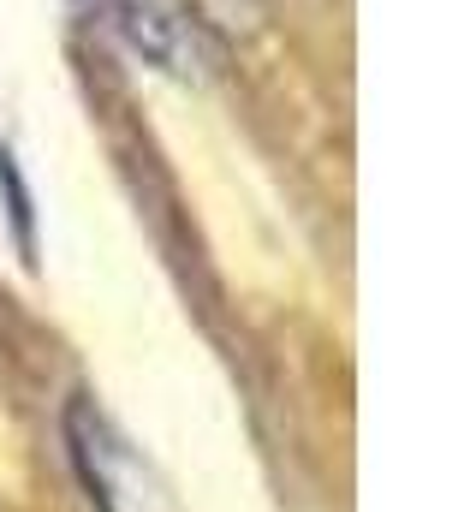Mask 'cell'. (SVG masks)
Returning <instances> with one entry per match:
<instances>
[{
	"label": "cell",
	"instance_id": "1",
	"mask_svg": "<svg viewBox=\"0 0 476 512\" xmlns=\"http://www.w3.org/2000/svg\"><path fill=\"white\" fill-rule=\"evenodd\" d=\"M66 447H72V465L90 489V507L96 512H125L137 495L125 489V471H131V453L114 435V423L96 411V399H72L66 405Z\"/></svg>",
	"mask_w": 476,
	"mask_h": 512
},
{
	"label": "cell",
	"instance_id": "2",
	"mask_svg": "<svg viewBox=\"0 0 476 512\" xmlns=\"http://www.w3.org/2000/svg\"><path fill=\"white\" fill-rule=\"evenodd\" d=\"M90 6V24H102L108 36H119L137 60L161 66V72H185V36L179 24L155 6V0H84Z\"/></svg>",
	"mask_w": 476,
	"mask_h": 512
},
{
	"label": "cell",
	"instance_id": "3",
	"mask_svg": "<svg viewBox=\"0 0 476 512\" xmlns=\"http://www.w3.org/2000/svg\"><path fill=\"white\" fill-rule=\"evenodd\" d=\"M0 197H6V221H12V239L24 262H36V197H30V179L12 155V143H0Z\"/></svg>",
	"mask_w": 476,
	"mask_h": 512
}]
</instances>
